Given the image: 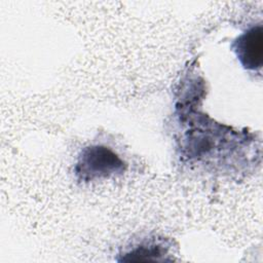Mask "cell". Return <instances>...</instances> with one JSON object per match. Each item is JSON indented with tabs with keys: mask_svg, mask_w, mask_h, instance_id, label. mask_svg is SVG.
Returning <instances> with one entry per match:
<instances>
[{
	"mask_svg": "<svg viewBox=\"0 0 263 263\" xmlns=\"http://www.w3.org/2000/svg\"><path fill=\"white\" fill-rule=\"evenodd\" d=\"M126 163L110 147L90 145L83 148L78 155L74 173L79 181L90 182L120 175Z\"/></svg>",
	"mask_w": 263,
	"mask_h": 263,
	"instance_id": "6da1fadb",
	"label": "cell"
},
{
	"mask_svg": "<svg viewBox=\"0 0 263 263\" xmlns=\"http://www.w3.org/2000/svg\"><path fill=\"white\" fill-rule=\"evenodd\" d=\"M231 48L245 69L260 70L263 58L262 25H255L241 33L232 41Z\"/></svg>",
	"mask_w": 263,
	"mask_h": 263,
	"instance_id": "7a4b0ae2",
	"label": "cell"
}]
</instances>
